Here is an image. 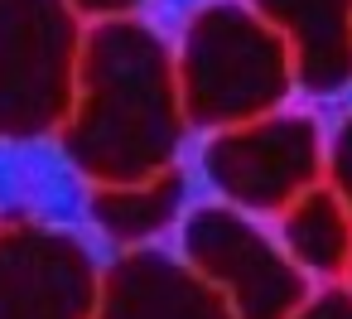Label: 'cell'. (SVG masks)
<instances>
[{
  "label": "cell",
  "instance_id": "cell-11",
  "mask_svg": "<svg viewBox=\"0 0 352 319\" xmlns=\"http://www.w3.org/2000/svg\"><path fill=\"white\" fill-rule=\"evenodd\" d=\"M323 174H328V189L342 198V208L352 213V112L333 126L328 145H323Z\"/></svg>",
  "mask_w": 352,
  "mask_h": 319
},
{
  "label": "cell",
  "instance_id": "cell-2",
  "mask_svg": "<svg viewBox=\"0 0 352 319\" xmlns=\"http://www.w3.org/2000/svg\"><path fill=\"white\" fill-rule=\"evenodd\" d=\"M174 83L184 121L222 131L280 112L294 92V63L246 0H203L179 30Z\"/></svg>",
  "mask_w": 352,
  "mask_h": 319
},
{
  "label": "cell",
  "instance_id": "cell-7",
  "mask_svg": "<svg viewBox=\"0 0 352 319\" xmlns=\"http://www.w3.org/2000/svg\"><path fill=\"white\" fill-rule=\"evenodd\" d=\"M92 319H232L227 305L169 251L135 247L102 266Z\"/></svg>",
  "mask_w": 352,
  "mask_h": 319
},
{
  "label": "cell",
  "instance_id": "cell-8",
  "mask_svg": "<svg viewBox=\"0 0 352 319\" xmlns=\"http://www.w3.org/2000/svg\"><path fill=\"white\" fill-rule=\"evenodd\" d=\"M285 39L294 88L338 97L352 88V0H246Z\"/></svg>",
  "mask_w": 352,
  "mask_h": 319
},
{
  "label": "cell",
  "instance_id": "cell-13",
  "mask_svg": "<svg viewBox=\"0 0 352 319\" xmlns=\"http://www.w3.org/2000/svg\"><path fill=\"white\" fill-rule=\"evenodd\" d=\"M82 20H116V15H135L145 0H68Z\"/></svg>",
  "mask_w": 352,
  "mask_h": 319
},
{
  "label": "cell",
  "instance_id": "cell-3",
  "mask_svg": "<svg viewBox=\"0 0 352 319\" xmlns=\"http://www.w3.org/2000/svg\"><path fill=\"white\" fill-rule=\"evenodd\" d=\"M87 20L68 0H0V141L58 136Z\"/></svg>",
  "mask_w": 352,
  "mask_h": 319
},
{
  "label": "cell",
  "instance_id": "cell-12",
  "mask_svg": "<svg viewBox=\"0 0 352 319\" xmlns=\"http://www.w3.org/2000/svg\"><path fill=\"white\" fill-rule=\"evenodd\" d=\"M289 319H352V290H342V285H323V290L309 295Z\"/></svg>",
  "mask_w": 352,
  "mask_h": 319
},
{
  "label": "cell",
  "instance_id": "cell-10",
  "mask_svg": "<svg viewBox=\"0 0 352 319\" xmlns=\"http://www.w3.org/2000/svg\"><path fill=\"white\" fill-rule=\"evenodd\" d=\"M285 256L318 280H338L352 266V213L342 208V198L328 184L304 189L289 208H280V237Z\"/></svg>",
  "mask_w": 352,
  "mask_h": 319
},
{
  "label": "cell",
  "instance_id": "cell-6",
  "mask_svg": "<svg viewBox=\"0 0 352 319\" xmlns=\"http://www.w3.org/2000/svg\"><path fill=\"white\" fill-rule=\"evenodd\" d=\"M102 261L87 237L54 223L0 227V319H92Z\"/></svg>",
  "mask_w": 352,
  "mask_h": 319
},
{
  "label": "cell",
  "instance_id": "cell-1",
  "mask_svg": "<svg viewBox=\"0 0 352 319\" xmlns=\"http://www.w3.org/2000/svg\"><path fill=\"white\" fill-rule=\"evenodd\" d=\"M184 107L174 49L135 15L92 20L78 49L73 107L58 126L68 165L97 184H140L179 165Z\"/></svg>",
  "mask_w": 352,
  "mask_h": 319
},
{
  "label": "cell",
  "instance_id": "cell-5",
  "mask_svg": "<svg viewBox=\"0 0 352 319\" xmlns=\"http://www.w3.org/2000/svg\"><path fill=\"white\" fill-rule=\"evenodd\" d=\"M203 174L241 213H280L323 184V131L309 112H270L203 141Z\"/></svg>",
  "mask_w": 352,
  "mask_h": 319
},
{
  "label": "cell",
  "instance_id": "cell-4",
  "mask_svg": "<svg viewBox=\"0 0 352 319\" xmlns=\"http://www.w3.org/2000/svg\"><path fill=\"white\" fill-rule=\"evenodd\" d=\"M179 261L227 305L232 319H289L309 300V276L241 208L203 203L184 218Z\"/></svg>",
  "mask_w": 352,
  "mask_h": 319
},
{
  "label": "cell",
  "instance_id": "cell-9",
  "mask_svg": "<svg viewBox=\"0 0 352 319\" xmlns=\"http://www.w3.org/2000/svg\"><path fill=\"white\" fill-rule=\"evenodd\" d=\"M184 194H188V184H184L179 165L155 174V179H140V184H97L87 198V218L107 242L135 251L179 223Z\"/></svg>",
  "mask_w": 352,
  "mask_h": 319
},
{
  "label": "cell",
  "instance_id": "cell-14",
  "mask_svg": "<svg viewBox=\"0 0 352 319\" xmlns=\"http://www.w3.org/2000/svg\"><path fill=\"white\" fill-rule=\"evenodd\" d=\"M347 276H352V266H347Z\"/></svg>",
  "mask_w": 352,
  "mask_h": 319
}]
</instances>
